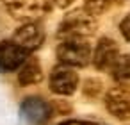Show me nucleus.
I'll list each match as a JSON object with an SVG mask.
<instances>
[{
  "instance_id": "1",
  "label": "nucleus",
  "mask_w": 130,
  "mask_h": 125,
  "mask_svg": "<svg viewBox=\"0 0 130 125\" xmlns=\"http://www.w3.org/2000/svg\"><path fill=\"white\" fill-rule=\"evenodd\" d=\"M98 31L96 16L89 15L84 7L70 11L57 27V38L59 39H71V38H82L89 39Z\"/></svg>"
},
{
  "instance_id": "2",
  "label": "nucleus",
  "mask_w": 130,
  "mask_h": 125,
  "mask_svg": "<svg viewBox=\"0 0 130 125\" xmlns=\"http://www.w3.org/2000/svg\"><path fill=\"white\" fill-rule=\"evenodd\" d=\"M55 55L61 64H68L73 68H84L91 63L93 48H91V43L82 38L61 39V43L55 48Z\"/></svg>"
},
{
  "instance_id": "3",
  "label": "nucleus",
  "mask_w": 130,
  "mask_h": 125,
  "mask_svg": "<svg viewBox=\"0 0 130 125\" xmlns=\"http://www.w3.org/2000/svg\"><path fill=\"white\" fill-rule=\"evenodd\" d=\"M6 11L18 22H38L50 13V0H2Z\"/></svg>"
},
{
  "instance_id": "4",
  "label": "nucleus",
  "mask_w": 130,
  "mask_h": 125,
  "mask_svg": "<svg viewBox=\"0 0 130 125\" xmlns=\"http://www.w3.org/2000/svg\"><path fill=\"white\" fill-rule=\"evenodd\" d=\"M48 84H50L52 93L61 95V96H70L77 91V88L80 84V77H78V73L73 66L59 63L57 66L52 68Z\"/></svg>"
},
{
  "instance_id": "5",
  "label": "nucleus",
  "mask_w": 130,
  "mask_h": 125,
  "mask_svg": "<svg viewBox=\"0 0 130 125\" xmlns=\"http://www.w3.org/2000/svg\"><path fill=\"white\" fill-rule=\"evenodd\" d=\"M20 113L27 123L45 125L50 121V118L54 114V105L48 100H45L43 96H27L20 105Z\"/></svg>"
},
{
  "instance_id": "6",
  "label": "nucleus",
  "mask_w": 130,
  "mask_h": 125,
  "mask_svg": "<svg viewBox=\"0 0 130 125\" xmlns=\"http://www.w3.org/2000/svg\"><path fill=\"white\" fill-rule=\"evenodd\" d=\"M105 107L110 116L119 121L130 120V89L125 86H114L105 95Z\"/></svg>"
},
{
  "instance_id": "7",
  "label": "nucleus",
  "mask_w": 130,
  "mask_h": 125,
  "mask_svg": "<svg viewBox=\"0 0 130 125\" xmlns=\"http://www.w3.org/2000/svg\"><path fill=\"white\" fill-rule=\"evenodd\" d=\"M13 41L27 52H34L45 43V29L38 22H23V25L14 31Z\"/></svg>"
},
{
  "instance_id": "8",
  "label": "nucleus",
  "mask_w": 130,
  "mask_h": 125,
  "mask_svg": "<svg viewBox=\"0 0 130 125\" xmlns=\"http://www.w3.org/2000/svg\"><path fill=\"white\" fill-rule=\"evenodd\" d=\"M119 55V45L116 43V39L103 36L98 39L94 50H93V57L91 63L98 72H109L114 64V61Z\"/></svg>"
},
{
  "instance_id": "9",
  "label": "nucleus",
  "mask_w": 130,
  "mask_h": 125,
  "mask_svg": "<svg viewBox=\"0 0 130 125\" xmlns=\"http://www.w3.org/2000/svg\"><path fill=\"white\" fill-rule=\"evenodd\" d=\"M29 55H30V52H27L20 45H16L13 39L0 41V72L9 73V72L18 70Z\"/></svg>"
},
{
  "instance_id": "10",
  "label": "nucleus",
  "mask_w": 130,
  "mask_h": 125,
  "mask_svg": "<svg viewBox=\"0 0 130 125\" xmlns=\"http://www.w3.org/2000/svg\"><path fill=\"white\" fill-rule=\"evenodd\" d=\"M43 80V68L38 57L29 55L23 64L18 68V84L20 86H34Z\"/></svg>"
},
{
  "instance_id": "11",
  "label": "nucleus",
  "mask_w": 130,
  "mask_h": 125,
  "mask_svg": "<svg viewBox=\"0 0 130 125\" xmlns=\"http://www.w3.org/2000/svg\"><path fill=\"white\" fill-rule=\"evenodd\" d=\"M109 72L118 84H130V54H119Z\"/></svg>"
},
{
  "instance_id": "12",
  "label": "nucleus",
  "mask_w": 130,
  "mask_h": 125,
  "mask_svg": "<svg viewBox=\"0 0 130 125\" xmlns=\"http://www.w3.org/2000/svg\"><path fill=\"white\" fill-rule=\"evenodd\" d=\"M126 0H84V9L93 16H100L109 13L116 6H123Z\"/></svg>"
},
{
  "instance_id": "13",
  "label": "nucleus",
  "mask_w": 130,
  "mask_h": 125,
  "mask_svg": "<svg viewBox=\"0 0 130 125\" xmlns=\"http://www.w3.org/2000/svg\"><path fill=\"white\" fill-rule=\"evenodd\" d=\"M103 89V84L100 79H94V77H87L84 80V86H82V91H84V96L86 98H96Z\"/></svg>"
},
{
  "instance_id": "14",
  "label": "nucleus",
  "mask_w": 130,
  "mask_h": 125,
  "mask_svg": "<svg viewBox=\"0 0 130 125\" xmlns=\"http://www.w3.org/2000/svg\"><path fill=\"white\" fill-rule=\"evenodd\" d=\"M119 32L125 38V41H130V13L119 22Z\"/></svg>"
},
{
  "instance_id": "15",
  "label": "nucleus",
  "mask_w": 130,
  "mask_h": 125,
  "mask_svg": "<svg viewBox=\"0 0 130 125\" xmlns=\"http://www.w3.org/2000/svg\"><path fill=\"white\" fill-rule=\"evenodd\" d=\"M59 125H98L94 121H86V120H68V121H62Z\"/></svg>"
},
{
  "instance_id": "16",
  "label": "nucleus",
  "mask_w": 130,
  "mask_h": 125,
  "mask_svg": "<svg viewBox=\"0 0 130 125\" xmlns=\"http://www.w3.org/2000/svg\"><path fill=\"white\" fill-rule=\"evenodd\" d=\"M73 2H75V0H52V4L55 7H59V9H68Z\"/></svg>"
}]
</instances>
